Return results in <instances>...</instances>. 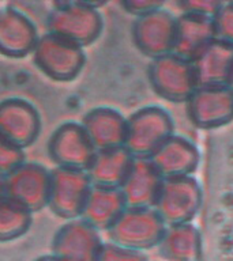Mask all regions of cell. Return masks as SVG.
Instances as JSON below:
<instances>
[{
	"label": "cell",
	"instance_id": "cell-5",
	"mask_svg": "<svg viewBox=\"0 0 233 261\" xmlns=\"http://www.w3.org/2000/svg\"><path fill=\"white\" fill-rule=\"evenodd\" d=\"M147 79L158 97L175 103L187 102L198 89L191 61L175 53L153 59L147 68Z\"/></svg>",
	"mask_w": 233,
	"mask_h": 261
},
{
	"label": "cell",
	"instance_id": "cell-7",
	"mask_svg": "<svg viewBox=\"0 0 233 261\" xmlns=\"http://www.w3.org/2000/svg\"><path fill=\"white\" fill-rule=\"evenodd\" d=\"M90 191L91 182L86 171L56 167L51 171L48 207L59 218L78 219L81 218Z\"/></svg>",
	"mask_w": 233,
	"mask_h": 261
},
{
	"label": "cell",
	"instance_id": "cell-26",
	"mask_svg": "<svg viewBox=\"0 0 233 261\" xmlns=\"http://www.w3.org/2000/svg\"><path fill=\"white\" fill-rule=\"evenodd\" d=\"M96 261H146V257L143 256L142 252L108 242L102 245Z\"/></svg>",
	"mask_w": 233,
	"mask_h": 261
},
{
	"label": "cell",
	"instance_id": "cell-17",
	"mask_svg": "<svg viewBox=\"0 0 233 261\" xmlns=\"http://www.w3.org/2000/svg\"><path fill=\"white\" fill-rule=\"evenodd\" d=\"M38 36L36 26L15 8L0 10V53L12 59L32 55Z\"/></svg>",
	"mask_w": 233,
	"mask_h": 261
},
{
	"label": "cell",
	"instance_id": "cell-24",
	"mask_svg": "<svg viewBox=\"0 0 233 261\" xmlns=\"http://www.w3.org/2000/svg\"><path fill=\"white\" fill-rule=\"evenodd\" d=\"M24 162V150L0 135V175L6 177Z\"/></svg>",
	"mask_w": 233,
	"mask_h": 261
},
{
	"label": "cell",
	"instance_id": "cell-18",
	"mask_svg": "<svg viewBox=\"0 0 233 261\" xmlns=\"http://www.w3.org/2000/svg\"><path fill=\"white\" fill-rule=\"evenodd\" d=\"M217 38L214 19L210 16L181 12L176 16L173 53L192 61L212 41Z\"/></svg>",
	"mask_w": 233,
	"mask_h": 261
},
{
	"label": "cell",
	"instance_id": "cell-13",
	"mask_svg": "<svg viewBox=\"0 0 233 261\" xmlns=\"http://www.w3.org/2000/svg\"><path fill=\"white\" fill-rule=\"evenodd\" d=\"M41 130V117L26 99L7 98L0 102V135L19 148L36 142Z\"/></svg>",
	"mask_w": 233,
	"mask_h": 261
},
{
	"label": "cell",
	"instance_id": "cell-27",
	"mask_svg": "<svg viewBox=\"0 0 233 261\" xmlns=\"http://www.w3.org/2000/svg\"><path fill=\"white\" fill-rule=\"evenodd\" d=\"M222 3L224 2H218V0H185L179 3V7L181 8V12H191V14L214 18Z\"/></svg>",
	"mask_w": 233,
	"mask_h": 261
},
{
	"label": "cell",
	"instance_id": "cell-11",
	"mask_svg": "<svg viewBox=\"0 0 233 261\" xmlns=\"http://www.w3.org/2000/svg\"><path fill=\"white\" fill-rule=\"evenodd\" d=\"M6 179V197L32 212L48 205L51 173L38 163L24 162Z\"/></svg>",
	"mask_w": 233,
	"mask_h": 261
},
{
	"label": "cell",
	"instance_id": "cell-3",
	"mask_svg": "<svg viewBox=\"0 0 233 261\" xmlns=\"http://www.w3.org/2000/svg\"><path fill=\"white\" fill-rule=\"evenodd\" d=\"M167 224L154 208H127L112 227L108 237L112 244L132 250L158 246Z\"/></svg>",
	"mask_w": 233,
	"mask_h": 261
},
{
	"label": "cell",
	"instance_id": "cell-19",
	"mask_svg": "<svg viewBox=\"0 0 233 261\" xmlns=\"http://www.w3.org/2000/svg\"><path fill=\"white\" fill-rule=\"evenodd\" d=\"M82 126L96 150H110L124 147L127 118L112 108H96L85 114Z\"/></svg>",
	"mask_w": 233,
	"mask_h": 261
},
{
	"label": "cell",
	"instance_id": "cell-14",
	"mask_svg": "<svg viewBox=\"0 0 233 261\" xmlns=\"http://www.w3.org/2000/svg\"><path fill=\"white\" fill-rule=\"evenodd\" d=\"M164 179L190 177L200 162L199 148L190 139L173 135L150 158Z\"/></svg>",
	"mask_w": 233,
	"mask_h": 261
},
{
	"label": "cell",
	"instance_id": "cell-16",
	"mask_svg": "<svg viewBox=\"0 0 233 261\" xmlns=\"http://www.w3.org/2000/svg\"><path fill=\"white\" fill-rule=\"evenodd\" d=\"M191 64L198 87L229 86L233 76V46L216 38Z\"/></svg>",
	"mask_w": 233,
	"mask_h": 261
},
{
	"label": "cell",
	"instance_id": "cell-29",
	"mask_svg": "<svg viewBox=\"0 0 233 261\" xmlns=\"http://www.w3.org/2000/svg\"><path fill=\"white\" fill-rule=\"evenodd\" d=\"M6 199V179L3 175H0V201Z\"/></svg>",
	"mask_w": 233,
	"mask_h": 261
},
{
	"label": "cell",
	"instance_id": "cell-8",
	"mask_svg": "<svg viewBox=\"0 0 233 261\" xmlns=\"http://www.w3.org/2000/svg\"><path fill=\"white\" fill-rule=\"evenodd\" d=\"M48 152L57 167L87 171L97 150L82 124L69 121L53 132L49 139Z\"/></svg>",
	"mask_w": 233,
	"mask_h": 261
},
{
	"label": "cell",
	"instance_id": "cell-4",
	"mask_svg": "<svg viewBox=\"0 0 233 261\" xmlns=\"http://www.w3.org/2000/svg\"><path fill=\"white\" fill-rule=\"evenodd\" d=\"M33 61L37 68L52 81L69 82L81 73L86 56L79 45L46 33L37 41Z\"/></svg>",
	"mask_w": 233,
	"mask_h": 261
},
{
	"label": "cell",
	"instance_id": "cell-1",
	"mask_svg": "<svg viewBox=\"0 0 233 261\" xmlns=\"http://www.w3.org/2000/svg\"><path fill=\"white\" fill-rule=\"evenodd\" d=\"M175 135V121L161 106L141 108L127 118L126 147L135 159H150Z\"/></svg>",
	"mask_w": 233,
	"mask_h": 261
},
{
	"label": "cell",
	"instance_id": "cell-22",
	"mask_svg": "<svg viewBox=\"0 0 233 261\" xmlns=\"http://www.w3.org/2000/svg\"><path fill=\"white\" fill-rule=\"evenodd\" d=\"M158 248L168 260L194 261L200 249L199 230L192 223L167 226Z\"/></svg>",
	"mask_w": 233,
	"mask_h": 261
},
{
	"label": "cell",
	"instance_id": "cell-30",
	"mask_svg": "<svg viewBox=\"0 0 233 261\" xmlns=\"http://www.w3.org/2000/svg\"><path fill=\"white\" fill-rule=\"evenodd\" d=\"M34 261H64V260H61V258H59V257L53 256L52 253H51V254H46V256L38 257V258H36Z\"/></svg>",
	"mask_w": 233,
	"mask_h": 261
},
{
	"label": "cell",
	"instance_id": "cell-10",
	"mask_svg": "<svg viewBox=\"0 0 233 261\" xmlns=\"http://www.w3.org/2000/svg\"><path fill=\"white\" fill-rule=\"evenodd\" d=\"M185 103L188 117L200 129H216L233 121L230 86L198 87Z\"/></svg>",
	"mask_w": 233,
	"mask_h": 261
},
{
	"label": "cell",
	"instance_id": "cell-20",
	"mask_svg": "<svg viewBox=\"0 0 233 261\" xmlns=\"http://www.w3.org/2000/svg\"><path fill=\"white\" fill-rule=\"evenodd\" d=\"M134 161L135 158L126 147L97 151L93 162L86 171L91 187L120 189Z\"/></svg>",
	"mask_w": 233,
	"mask_h": 261
},
{
	"label": "cell",
	"instance_id": "cell-12",
	"mask_svg": "<svg viewBox=\"0 0 233 261\" xmlns=\"http://www.w3.org/2000/svg\"><path fill=\"white\" fill-rule=\"evenodd\" d=\"M102 245L98 230L78 218L57 230L51 249L53 256L64 261H96Z\"/></svg>",
	"mask_w": 233,
	"mask_h": 261
},
{
	"label": "cell",
	"instance_id": "cell-28",
	"mask_svg": "<svg viewBox=\"0 0 233 261\" xmlns=\"http://www.w3.org/2000/svg\"><path fill=\"white\" fill-rule=\"evenodd\" d=\"M122 6L127 12H130L138 18V16L146 15L151 11H155L158 8H162L164 3L157 2V0H126V2H123Z\"/></svg>",
	"mask_w": 233,
	"mask_h": 261
},
{
	"label": "cell",
	"instance_id": "cell-15",
	"mask_svg": "<svg viewBox=\"0 0 233 261\" xmlns=\"http://www.w3.org/2000/svg\"><path fill=\"white\" fill-rule=\"evenodd\" d=\"M164 178L150 159H135L120 188L127 208H154Z\"/></svg>",
	"mask_w": 233,
	"mask_h": 261
},
{
	"label": "cell",
	"instance_id": "cell-25",
	"mask_svg": "<svg viewBox=\"0 0 233 261\" xmlns=\"http://www.w3.org/2000/svg\"><path fill=\"white\" fill-rule=\"evenodd\" d=\"M213 19L217 38L233 46V2H224Z\"/></svg>",
	"mask_w": 233,
	"mask_h": 261
},
{
	"label": "cell",
	"instance_id": "cell-2",
	"mask_svg": "<svg viewBox=\"0 0 233 261\" xmlns=\"http://www.w3.org/2000/svg\"><path fill=\"white\" fill-rule=\"evenodd\" d=\"M97 7V4L85 2L56 4L46 19L48 33L82 48L90 46L100 38L104 28V20Z\"/></svg>",
	"mask_w": 233,
	"mask_h": 261
},
{
	"label": "cell",
	"instance_id": "cell-31",
	"mask_svg": "<svg viewBox=\"0 0 233 261\" xmlns=\"http://www.w3.org/2000/svg\"><path fill=\"white\" fill-rule=\"evenodd\" d=\"M229 86H230V87L233 89V76H232V81H230V85H229Z\"/></svg>",
	"mask_w": 233,
	"mask_h": 261
},
{
	"label": "cell",
	"instance_id": "cell-21",
	"mask_svg": "<svg viewBox=\"0 0 233 261\" xmlns=\"http://www.w3.org/2000/svg\"><path fill=\"white\" fill-rule=\"evenodd\" d=\"M127 210L120 189L91 187L81 219L96 230H109Z\"/></svg>",
	"mask_w": 233,
	"mask_h": 261
},
{
	"label": "cell",
	"instance_id": "cell-6",
	"mask_svg": "<svg viewBox=\"0 0 233 261\" xmlns=\"http://www.w3.org/2000/svg\"><path fill=\"white\" fill-rule=\"evenodd\" d=\"M203 203V192L194 175L164 179L154 210L167 226L191 223Z\"/></svg>",
	"mask_w": 233,
	"mask_h": 261
},
{
	"label": "cell",
	"instance_id": "cell-23",
	"mask_svg": "<svg viewBox=\"0 0 233 261\" xmlns=\"http://www.w3.org/2000/svg\"><path fill=\"white\" fill-rule=\"evenodd\" d=\"M32 212L10 199L0 201V242L18 240L32 226Z\"/></svg>",
	"mask_w": 233,
	"mask_h": 261
},
{
	"label": "cell",
	"instance_id": "cell-9",
	"mask_svg": "<svg viewBox=\"0 0 233 261\" xmlns=\"http://www.w3.org/2000/svg\"><path fill=\"white\" fill-rule=\"evenodd\" d=\"M131 34L139 52L151 60L173 53L176 16L167 8H158L135 18Z\"/></svg>",
	"mask_w": 233,
	"mask_h": 261
}]
</instances>
